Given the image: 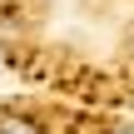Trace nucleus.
<instances>
[{"instance_id": "obj_1", "label": "nucleus", "mask_w": 134, "mask_h": 134, "mask_svg": "<svg viewBox=\"0 0 134 134\" xmlns=\"http://www.w3.org/2000/svg\"><path fill=\"white\" fill-rule=\"evenodd\" d=\"M0 134H40V124L25 114H0Z\"/></svg>"}, {"instance_id": "obj_2", "label": "nucleus", "mask_w": 134, "mask_h": 134, "mask_svg": "<svg viewBox=\"0 0 134 134\" xmlns=\"http://www.w3.org/2000/svg\"><path fill=\"white\" fill-rule=\"evenodd\" d=\"M124 50H129V55H134V25H129V35H124Z\"/></svg>"}, {"instance_id": "obj_3", "label": "nucleus", "mask_w": 134, "mask_h": 134, "mask_svg": "<svg viewBox=\"0 0 134 134\" xmlns=\"http://www.w3.org/2000/svg\"><path fill=\"white\" fill-rule=\"evenodd\" d=\"M114 134H134V129H114Z\"/></svg>"}]
</instances>
